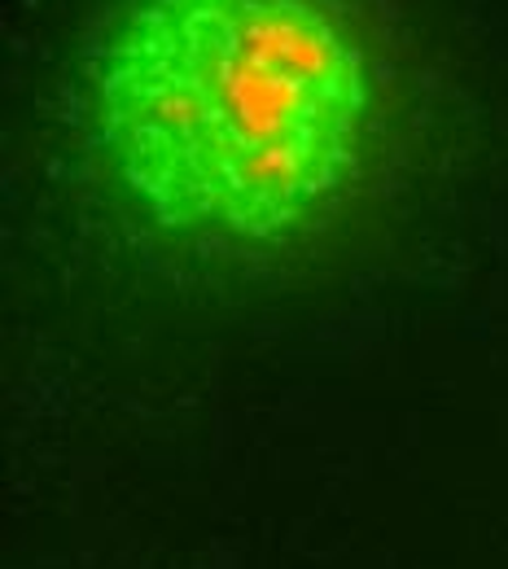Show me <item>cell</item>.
I'll return each mask as SVG.
<instances>
[{
    "instance_id": "cell-1",
    "label": "cell",
    "mask_w": 508,
    "mask_h": 569,
    "mask_svg": "<svg viewBox=\"0 0 508 569\" xmlns=\"http://www.w3.org/2000/svg\"><path fill=\"white\" fill-rule=\"evenodd\" d=\"M92 132L162 228L268 246L360 184L377 58L342 0H132L92 53Z\"/></svg>"
}]
</instances>
